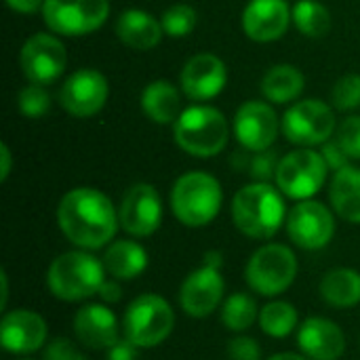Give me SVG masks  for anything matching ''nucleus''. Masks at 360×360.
<instances>
[{"mask_svg":"<svg viewBox=\"0 0 360 360\" xmlns=\"http://www.w3.org/2000/svg\"><path fill=\"white\" fill-rule=\"evenodd\" d=\"M0 342L11 354L36 352L46 342V323L32 310L6 312L0 323Z\"/></svg>","mask_w":360,"mask_h":360,"instance_id":"a211bd4d","label":"nucleus"},{"mask_svg":"<svg viewBox=\"0 0 360 360\" xmlns=\"http://www.w3.org/2000/svg\"><path fill=\"white\" fill-rule=\"evenodd\" d=\"M329 165L314 150H295L281 158L276 169L278 190L293 200H310L325 184Z\"/></svg>","mask_w":360,"mask_h":360,"instance_id":"6e6552de","label":"nucleus"},{"mask_svg":"<svg viewBox=\"0 0 360 360\" xmlns=\"http://www.w3.org/2000/svg\"><path fill=\"white\" fill-rule=\"evenodd\" d=\"M321 295L333 308H352L360 304V272L335 268L321 281Z\"/></svg>","mask_w":360,"mask_h":360,"instance_id":"a878e982","label":"nucleus"},{"mask_svg":"<svg viewBox=\"0 0 360 360\" xmlns=\"http://www.w3.org/2000/svg\"><path fill=\"white\" fill-rule=\"evenodd\" d=\"M13 11H17V13H23V15H32V13H36L42 4H44V0H4Z\"/></svg>","mask_w":360,"mask_h":360,"instance_id":"ea45409f","label":"nucleus"},{"mask_svg":"<svg viewBox=\"0 0 360 360\" xmlns=\"http://www.w3.org/2000/svg\"><path fill=\"white\" fill-rule=\"evenodd\" d=\"M297 344L300 350L312 360H338L346 350L344 331L335 323L319 316L304 321L297 331Z\"/></svg>","mask_w":360,"mask_h":360,"instance_id":"412c9836","label":"nucleus"},{"mask_svg":"<svg viewBox=\"0 0 360 360\" xmlns=\"http://www.w3.org/2000/svg\"><path fill=\"white\" fill-rule=\"evenodd\" d=\"M23 360H30V359H23Z\"/></svg>","mask_w":360,"mask_h":360,"instance_id":"a18cd8bd","label":"nucleus"},{"mask_svg":"<svg viewBox=\"0 0 360 360\" xmlns=\"http://www.w3.org/2000/svg\"><path fill=\"white\" fill-rule=\"evenodd\" d=\"M108 93L110 89L105 76L93 68H82L68 76L59 91V101L68 114L76 118H89L103 110Z\"/></svg>","mask_w":360,"mask_h":360,"instance_id":"ddd939ff","label":"nucleus"},{"mask_svg":"<svg viewBox=\"0 0 360 360\" xmlns=\"http://www.w3.org/2000/svg\"><path fill=\"white\" fill-rule=\"evenodd\" d=\"M230 360H262L259 344L251 338H236L228 344Z\"/></svg>","mask_w":360,"mask_h":360,"instance_id":"f704fd0d","label":"nucleus"},{"mask_svg":"<svg viewBox=\"0 0 360 360\" xmlns=\"http://www.w3.org/2000/svg\"><path fill=\"white\" fill-rule=\"evenodd\" d=\"M281 129L285 137L295 146L310 148L327 143L335 131V114L327 103L319 99H304L285 112Z\"/></svg>","mask_w":360,"mask_h":360,"instance_id":"9d476101","label":"nucleus"},{"mask_svg":"<svg viewBox=\"0 0 360 360\" xmlns=\"http://www.w3.org/2000/svg\"><path fill=\"white\" fill-rule=\"evenodd\" d=\"M287 232L297 247L316 251L331 243L335 234V219L323 202L302 200L289 211Z\"/></svg>","mask_w":360,"mask_h":360,"instance_id":"f8f14e48","label":"nucleus"},{"mask_svg":"<svg viewBox=\"0 0 360 360\" xmlns=\"http://www.w3.org/2000/svg\"><path fill=\"white\" fill-rule=\"evenodd\" d=\"M99 295L105 302H118L120 300V287H118V283L116 281H103V285L99 289Z\"/></svg>","mask_w":360,"mask_h":360,"instance_id":"a19ab883","label":"nucleus"},{"mask_svg":"<svg viewBox=\"0 0 360 360\" xmlns=\"http://www.w3.org/2000/svg\"><path fill=\"white\" fill-rule=\"evenodd\" d=\"M120 226L127 234L146 238L154 234L162 221V200L154 186L135 184L127 190L120 202Z\"/></svg>","mask_w":360,"mask_h":360,"instance_id":"4468645a","label":"nucleus"},{"mask_svg":"<svg viewBox=\"0 0 360 360\" xmlns=\"http://www.w3.org/2000/svg\"><path fill=\"white\" fill-rule=\"evenodd\" d=\"M304 84H306L304 74L295 65L281 63L266 72V76L262 80V93L266 99H270L274 103H287L302 95Z\"/></svg>","mask_w":360,"mask_h":360,"instance_id":"bb28decb","label":"nucleus"},{"mask_svg":"<svg viewBox=\"0 0 360 360\" xmlns=\"http://www.w3.org/2000/svg\"><path fill=\"white\" fill-rule=\"evenodd\" d=\"M103 281V264L84 251H70L59 255L46 272V285L51 293L61 302H82L99 293Z\"/></svg>","mask_w":360,"mask_h":360,"instance_id":"7ed1b4c3","label":"nucleus"},{"mask_svg":"<svg viewBox=\"0 0 360 360\" xmlns=\"http://www.w3.org/2000/svg\"><path fill=\"white\" fill-rule=\"evenodd\" d=\"M323 156H325V160H327L329 169L340 171V169L348 167V156H346V152L338 146V141H335V143H325Z\"/></svg>","mask_w":360,"mask_h":360,"instance_id":"4c0bfd02","label":"nucleus"},{"mask_svg":"<svg viewBox=\"0 0 360 360\" xmlns=\"http://www.w3.org/2000/svg\"><path fill=\"white\" fill-rule=\"evenodd\" d=\"M329 198L342 219L360 224V169L348 165L335 171L329 188Z\"/></svg>","mask_w":360,"mask_h":360,"instance_id":"5701e85b","label":"nucleus"},{"mask_svg":"<svg viewBox=\"0 0 360 360\" xmlns=\"http://www.w3.org/2000/svg\"><path fill=\"white\" fill-rule=\"evenodd\" d=\"M228 82L226 63L211 53L194 55L181 70V91L194 101H207L217 97Z\"/></svg>","mask_w":360,"mask_h":360,"instance_id":"f3484780","label":"nucleus"},{"mask_svg":"<svg viewBox=\"0 0 360 360\" xmlns=\"http://www.w3.org/2000/svg\"><path fill=\"white\" fill-rule=\"evenodd\" d=\"M268 360H308V359H304V356H300V354L283 352V354H274L272 359H268Z\"/></svg>","mask_w":360,"mask_h":360,"instance_id":"c03bdc74","label":"nucleus"},{"mask_svg":"<svg viewBox=\"0 0 360 360\" xmlns=\"http://www.w3.org/2000/svg\"><path fill=\"white\" fill-rule=\"evenodd\" d=\"M234 133L247 150L264 152L274 143L278 135L276 112L264 101H247L236 112Z\"/></svg>","mask_w":360,"mask_h":360,"instance_id":"dca6fc26","label":"nucleus"},{"mask_svg":"<svg viewBox=\"0 0 360 360\" xmlns=\"http://www.w3.org/2000/svg\"><path fill=\"white\" fill-rule=\"evenodd\" d=\"M44 360H89L80 350H76L74 344H70L68 340H55L46 352H44Z\"/></svg>","mask_w":360,"mask_h":360,"instance_id":"c9c22d12","label":"nucleus"},{"mask_svg":"<svg viewBox=\"0 0 360 360\" xmlns=\"http://www.w3.org/2000/svg\"><path fill=\"white\" fill-rule=\"evenodd\" d=\"M114 30H116V36H118L127 46H131V49H135V51L154 49V46L160 42L162 34H165L162 23L156 21L150 13L139 11V8H129V11H124V13L118 17Z\"/></svg>","mask_w":360,"mask_h":360,"instance_id":"4be33fe9","label":"nucleus"},{"mask_svg":"<svg viewBox=\"0 0 360 360\" xmlns=\"http://www.w3.org/2000/svg\"><path fill=\"white\" fill-rule=\"evenodd\" d=\"M297 276V257L285 245H266L257 249L245 270L247 285L264 295L274 297L285 293Z\"/></svg>","mask_w":360,"mask_h":360,"instance_id":"0eeeda50","label":"nucleus"},{"mask_svg":"<svg viewBox=\"0 0 360 360\" xmlns=\"http://www.w3.org/2000/svg\"><path fill=\"white\" fill-rule=\"evenodd\" d=\"M44 23L61 36H84L110 17V0H44Z\"/></svg>","mask_w":360,"mask_h":360,"instance_id":"1a4fd4ad","label":"nucleus"},{"mask_svg":"<svg viewBox=\"0 0 360 360\" xmlns=\"http://www.w3.org/2000/svg\"><path fill=\"white\" fill-rule=\"evenodd\" d=\"M148 266V253L133 240L114 243L103 255V268L118 281H131L139 276Z\"/></svg>","mask_w":360,"mask_h":360,"instance_id":"393cba45","label":"nucleus"},{"mask_svg":"<svg viewBox=\"0 0 360 360\" xmlns=\"http://www.w3.org/2000/svg\"><path fill=\"white\" fill-rule=\"evenodd\" d=\"M219 181L202 171L181 175L171 192V207L175 217L188 228H202L211 224L221 209Z\"/></svg>","mask_w":360,"mask_h":360,"instance_id":"20e7f679","label":"nucleus"},{"mask_svg":"<svg viewBox=\"0 0 360 360\" xmlns=\"http://www.w3.org/2000/svg\"><path fill=\"white\" fill-rule=\"evenodd\" d=\"M338 146L348 158L360 160V116H348L338 129Z\"/></svg>","mask_w":360,"mask_h":360,"instance_id":"72a5a7b5","label":"nucleus"},{"mask_svg":"<svg viewBox=\"0 0 360 360\" xmlns=\"http://www.w3.org/2000/svg\"><path fill=\"white\" fill-rule=\"evenodd\" d=\"M108 360H137V346L131 344L127 338L124 340H118L108 350Z\"/></svg>","mask_w":360,"mask_h":360,"instance_id":"58836bf2","label":"nucleus"},{"mask_svg":"<svg viewBox=\"0 0 360 360\" xmlns=\"http://www.w3.org/2000/svg\"><path fill=\"white\" fill-rule=\"evenodd\" d=\"M68 65L63 42L53 34H34L21 49V70L32 84L55 82Z\"/></svg>","mask_w":360,"mask_h":360,"instance_id":"9b49d317","label":"nucleus"},{"mask_svg":"<svg viewBox=\"0 0 360 360\" xmlns=\"http://www.w3.org/2000/svg\"><path fill=\"white\" fill-rule=\"evenodd\" d=\"M118 215L112 200L93 188L70 190L57 209V221L63 236L80 249H101L118 228Z\"/></svg>","mask_w":360,"mask_h":360,"instance_id":"f257e3e1","label":"nucleus"},{"mask_svg":"<svg viewBox=\"0 0 360 360\" xmlns=\"http://www.w3.org/2000/svg\"><path fill=\"white\" fill-rule=\"evenodd\" d=\"M297 310L289 302H270L259 312L262 331L270 338H287L297 327Z\"/></svg>","mask_w":360,"mask_h":360,"instance_id":"c85d7f7f","label":"nucleus"},{"mask_svg":"<svg viewBox=\"0 0 360 360\" xmlns=\"http://www.w3.org/2000/svg\"><path fill=\"white\" fill-rule=\"evenodd\" d=\"M173 133L177 146L196 158H211L228 143L226 116L209 105H192L184 110L175 120Z\"/></svg>","mask_w":360,"mask_h":360,"instance_id":"39448f33","label":"nucleus"},{"mask_svg":"<svg viewBox=\"0 0 360 360\" xmlns=\"http://www.w3.org/2000/svg\"><path fill=\"white\" fill-rule=\"evenodd\" d=\"M331 101L338 110H354L360 108V76L359 74H348L340 78L331 91Z\"/></svg>","mask_w":360,"mask_h":360,"instance_id":"473e14b6","label":"nucleus"},{"mask_svg":"<svg viewBox=\"0 0 360 360\" xmlns=\"http://www.w3.org/2000/svg\"><path fill=\"white\" fill-rule=\"evenodd\" d=\"M19 110L27 116V118H40L49 112L51 108V97L46 93V89L42 84H27L25 89H21L19 93Z\"/></svg>","mask_w":360,"mask_h":360,"instance_id":"2f4dec72","label":"nucleus"},{"mask_svg":"<svg viewBox=\"0 0 360 360\" xmlns=\"http://www.w3.org/2000/svg\"><path fill=\"white\" fill-rule=\"evenodd\" d=\"M74 331L78 342L91 350H110L118 342V321L101 304L80 308L74 319Z\"/></svg>","mask_w":360,"mask_h":360,"instance_id":"aec40b11","label":"nucleus"},{"mask_svg":"<svg viewBox=\"0 0 360 360\" xmlns=\"http://www.w3.org/2000/svg\"><path fill=\"white\" fill-rule=\"evenodd\" d=\"M141 108L152 122L171 124L181 114L179 91L167 80H154L146 86L141 95Z\"/></svg>","mask_w":360,"mask_h":360,"instance_id":"b1692460","label":"nucleus"},{"mask_svg":"<svg viewBox=\"0 0 360 360\" xmlns=\"http://www.w3.org/2000/svg\"><path fill=\"white\" fill-rule=\"evenodd\" d=\"M160 23L165 34H169L171 38H184L194 32L198 23V15L190 4H175L162 13Z\"/></svg>","mask_w":360,"mask_h":360,"instance_id":"7c9ffc66","label":"nucleus"},{"mask_svg":"<svg viewBox=\"0 0 360 360\" xmlns=\"http://www.w3.org/2000/svg\"><path fill=\"white\" fill-rule=\"evenodd\" d=\"M293 21L297 30L310 38H323L331 30V13L316 0H300L293 6Z\"/></svg>","mask_w":360,"mask_h":360,"instance_id":"cd10ccee","label":"nucleus"},{"mask_svg":"<svg viewBox=\"0 0 360 360\" xmlns=\"http://www.w3.org/2000/svg\"><path fill=\"white\" fill-rule=\"evenodd\" d=\"M234 226L249 238L266 240L278 232L285 221V200L276 188L266 181L240 188L232 200Z\"/></svg>","mask_w":360,"mask_h":360,"instance_id":"f03ea898","label":"nucleus"},{"mask_svg":"<svg viewBox=\"0 0 360 360\" xmlns=\"http://www.w3.org/2000/svg\"><path fill=\"white\" fill-rule=\"evenodd\" d=\"M175 314L167 300L160 295H139L133 300L124 312L122 329L124 338L137 348H154L160 346L173 331Z\"/></svg>","mask_w":360,"mask_h":360,"instance_id":"423d86ee","label":"nucleus"},{"mask_svg":"<svg viewBox=\"0 0 360 360\" xmlns=\"http://www.w3.org/2000/svg\"><path fill=\"white\" fill-rule=\"evenodd\" d=\"M276 169H278V165H276V154L274 152L264 150L251 162V173L255 177H259V179H268V177H272V173L276 175Z\"/></svg>","mask_w":360,"mask_h":360,"instance_id":"e433bc0d","label":"nucleus"},{"mask_svg":"<svg viewBox=\"0 0 360 360\" xmlns=\"http://www.w3.org/2000/svg\"><path fill=\"white\" fill-rule=\"evenodd\" d=\"M219 259L207 262L194 270L179 289V304L192 319H205L217 310L224 297V278L219 274Z\"/></svg>","mask_w":360,"mask_h":360,"instance_id":"2eb2a0df","label":"nucleus"},{"mask_svg":"<svg viewBox=\"0 0 360 360\" xmlns=\"http://www.w3.org/2000/svg\"><path fill=\"white\" fill-rule=\"evenodd\" d=\"M0 158H2L0 179H2V181H6V177H8V173H11V165H13V160H11V150H8V146H6V143H2V146H0Z\"/></svg>","mask_w":360,"mask_h":360,"instance_id":"79ce46f5","label":"nucleus"},{"mask_svg":"<svg viewBox=\"0 0 360 360\" xmlns=\"http://www.w3.org/2000/svg\"><path fill=\"white\" fill-rule=\"evenodd\" d=\"M293 19L285 0H251L243 13V30L255 42L278 40Z\"/></svg>","mask_w":360,"mask_h":360,"instance_id":"6ab92c4d","label":"nucleus"},{"mask_svg":"<svg viewBox=\"0 0 360 360\" xmlns=\"http://www.w3.org/2000/svg\"><path fill=\"white\" fill-rule=\"evenodd\" d=\"M257 319V304L249 293H234L224 302L221 323L230 331H247Z\"/></svg>","mask_w":360,"mask_h":360,"instance_id":"c756f323","label":"nucleus"},{"mask_svg":"<svg viewBox=\"0 0 360 360\" xmlns=\"http://www.w3.org/2000/svg\"><path fill=\"white\" fill-rule=\"evenodd\" d=\"M0 283H2V302H0V306L4 308L6 306V300H8V283H6V274L4 272L0 274Z\"/></svg>","mask_w":360,"mask_h":360,"instance_id":"37998d69","label":"nucleus"}]
</instances>
